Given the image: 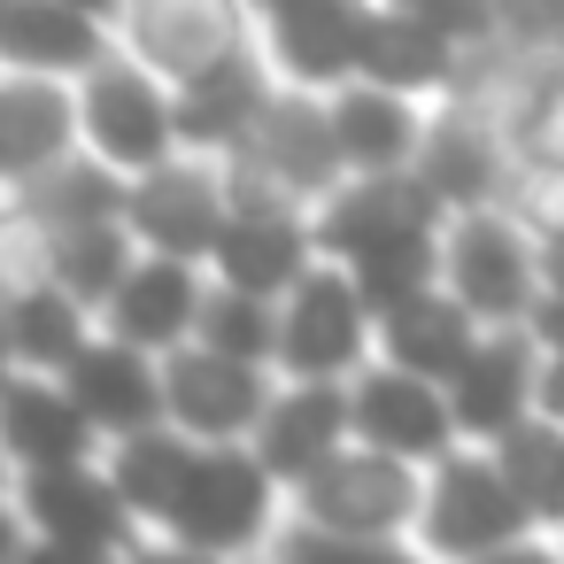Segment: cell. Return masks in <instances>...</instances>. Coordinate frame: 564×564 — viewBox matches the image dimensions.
Here are the masks:
<instances>
[{
  "label": "cell",
  "mask_w": 564,
  "mask_h": 564,
  "mask_svg": "<svg viewBox=\"0 0 564 564\" xmlns=\"http://www.w3.org/2000/svg\"><path fill=\"white\" fill-rule=\"evenodd\" d=\"M518 533H541L533 502L510 487L502 456L479 441V448H448L441 464H425V510H417V549L433 564H464V556H487Z\"/></svg>",
  "instance_id": "cell-1"
},
{
  "label": "cell",
  "mask_w": 564,
  "mask_h": 564,
  "mask_svg": "<svg viewBox=\"0 0 564 564\" xmlns=\"http://www.w3.org/2000/svg\"><path fill=\"white\" fill-rule=\"evenodd\" d=\"M271 518H279V471L256 456V441H202L171 510H163V533L171 541H194V549H217V556H240L256 541H271Z\"/></svg>",
  "instance_id": "cell-2"
},
{
  "label": "cell",
  "mask_w": 564,
  "mask_h": 564,
  "mask_svg": "<svg viewBox=\"0 0 564 564\" xmlns=\"http://www.w3.org/2000/svg\"><path fill=\"white\" fill-rule=\"evenodd\" d=\"M294 495V518L333 525V533H417L425 510V464L394 456L379 441H348L340 456H325Z\"/></svg>",
  "instance_id": "cell-3"
},
{
  "label": "cell",
  "mask_w": 564,
  "mask_h": 564,
  "mask_svg": "<svg viewBox=\"0 0 564 564\" xmlns=\"http://www.w3.org/2000/svg\"><path fill=\"white\" fill-rule=\"evenodd\" d=\"M371 302L340 256H317L279 294V371L286 379H348L371 364Z\"/></svg>",
  "instance_id": "cell-4"
},
{
  "label": "cell",
  "mask_w": 564,
  "mask_h": 564,
  "mask_svg": "<svg viewBox=\"0 0 564 564\" xmlns=\"http://www.w3.org/2000/svg\"><path fill=\"white\" fill-rule=\"evenodd\" d=\"M448 202L433 194V178L410 163V171H348L325 209L310 217L317 225V256H371V248H402V240H441L448 232Z\"/></svg>",
  "instance_id": "cell-5"
},
{
  "label": "cell",
  "mask_w": 564,
  "mask_h": 564,
  "mask_svg": "<svg viewBox=\"0 0 564 564\" xmlns=\"http://www.w3.org/2000/svg\"><path fill=\"white\" fill-rule=\"evenodd\" d=\"M78 109H86V148L109 155V163L132 171V178L178 155V101H171V78L148 70L132 47L86 70Z\"/></svg>",
  "instance_id": "cell-6"
},
{
  "label": "cell",
  "mask_w": 564,
  "mask_h": 564,
  "mask_svg": "<svg viewBox=\"0 0 564 564\" xmlns=\"http://www.w3.org/2000/svg\"><path fill=\"white\" fill-rule=\"evenodd\" d=\"M441 256H448V286L487 317V325H510V317H533L541 302V232L510 209H456L448 232H441Z\"/></svg>",
  "instance_id": "cell-7"
},
{
  "label": "cell",
  "mask_w": 564,
  "mask_h": 564,
  "mask_svg": "<svg viewBox=\"0 0 564 564\" xmlns=\"http://www.w3.org/2000/svg\"><path fill=\"white\" fill-rule=\"evenodd\" d=\"M124 217H132V232L148 248L209 263L217 240H225V225H232V171H217L202 148H178L171 163H155V171L132 178V209Z\"/></svg>",
  "instance_id": "cell-8"
},
{
  "label": "cell",
  "mask_w": 564,
  "mask_h": 564,
  "mask_svg": "<svg viewBox=\"0 0 564 564\" xmlns=\"http://www.w3.org/2000/svg\"><path fill=\"white\" fill-rule=\"evenodd\" d=\"M271 371L256 356H225L209 340H178L163 348V402L171 425H186L194 441H248L271 410Z\"/></svg>",
  "instance_id": "cell-9"
},
{
  "label": "cell",
  "mask_w": 564,
  "mask_h": 564,
  "mask_svg": "<svg viewBox=\"0 0 564 564\" xmlns=\"http://www.w3.org/2000/svg\"><path fill=\"white\" fill-rule=\"evenodd\" d=\"M348 394H356V441H379V448L417 456V464H441L464 441L448 387L425 379V371H410V364H387L379 356V364L348 371Z\"/></svg>",
  "instance_id": "cell-10"
},
{
  "label": "cell",
  "mask_w": 564,
  "mask_h": 564,
  "mask_svg": "<svg viewBox=\"0 0 564 564\" xmlns=\"http://www.w3.org/2000/svg\"><path fill=\"white\" fill-rule=\"evenodd\" d=\"M17 518L40 533H70L94 549H132L140 541V510L117 487V471L101 456L86 464H24L17 471Z\"/></svg>",
  "instance_id": "cell-11"
},
{
  "label": "cell",
  "mask_w": 564,
  "mask_h": 564,
  "mask_svg": "<svg viewBox=\"0 0 564 564\" xmlns=\"http://www.w3.org/2000/svg\"><path fill=\"white\" fill-rule=\"evenodd\" d=\"M541 356H549V348H541V333H533L525 317L479 333V348H471L464 371L448 379V402H456L464 441H495V433H510L518 417L541 410Z\"/></svg>",
  "instance_id": "cell-12"
},
{
  "label": "cell",
  "mask_w": 564,
  "mask_h": 564,
  "mask_svg": "<svg viewBox=\"0 0 564 564\" xmlns=\"http://www.w3.org/2000/svg\"><path fill=\"white\" fill-rule=\"evenodd\" d=\"M248 17H256L248 0H132L124 9V47L148 70H163L171 86H186V78L217 70L225 55L248 47Z\"/></svg>",
  "instance_id": "cell-13"
},
{
  "label": "cell",
  "mask_w": 564,
  "mask_h": 564,
  "mask_svg": "<svg viewBox=\"0 0 564 564\" xmlns=\"http://www.w3.org/2000/svg\"><path fill=\"white\" fill-rule=\"evenodd\" d=\"M240 163H256L263 178H279L286 194H333L348 178V155H340V132H333V101H317V86H286L271 94V109L256 117V132L232 148Z\"/></svg>",
  "instance_id": "cell-14"
},
{
  "label": "cell",
  "mask_w": 564,
  "mask_h": 564,
  "mask_svg": "<svg viewBox=\"0 0 564 564\" xmlns=\"http://www.w3.org/2000/svg\"><path fill=\"white\" fill-rule=\"evenodd\" d=\"M271 32V63L286 86H333L356 78L364 63V24L371 0H248Z\"/></svg>",
  "instance_id": "cell-15"
},
{
  "label": "cell",
  "mask_w": 564,
  "mask_h": 564,
  "mask_svg": "<svg viewBox=\"0 0 564 564\" xmlns=\"http://www.w3.org/2000/svg\"><path fill=\"white\" fill-rule=\"evenodd\" d=\"M248 441L279 471V487H302L325 456H340L356 441V394H348V379H286Z\"/></svg>",
  "instance_id": "cell-16"
},
{
  "label": "cell",
  "mask_w": 564,
  "mask_h": 564,
  "mask_svg": "<svg viewBox=\"0 0 564 564\" xmlns=\"http://www.w3.org/2000/svg\"><path fill=\"white\" fill-rule=\"evenodd\" d=\"M63 387L86 402V417L117 441V433H140V425H163L171 402H163V364L155 348L124 340V333H94L70 364H63Z\"/></svg>",
  "instance_id": "cell-17"
},
{
  "label": "cell",
  "mask_w": 564,
  "mask_h": 564,
  "mask_svg": "<svg viewBox=\"0 0 564 564\" xmlns=\"http://www.w3.org/2000/svg\"><path fill=\"white\" fill-rule=\"evenodd\" d=\"M0 433H9L17 471H24V464H86V456H101V441H109V433L86 417V402L63 387V371H32V364L9 371V394H0Z\"/></svg>",
  "instance_id": "cell-18"
},
{
  "label": "cell",
  "mask_w": 564,
  "mask_h": 564,
  "mask_svg": "<svg viewBox=\"0 0 564 564\" xmlns=\"http://www.w3.org/2000/svg\"><path fill=\"white\" fill-rule=\"evenodd\" d=\"M78 140H86V109H78L70 78L9 70V86H0V171H9V186L63 163Z\"/></svg>",
  "instance_id": "cell-19"
},
{
  "label": "cell",
  "mask_w": 564,
  "mask_h": 564,
  "mask_svg": "<svg viewBox=\"0 0 564 564\" xmlns=\"http://www.w3.org/2000/svg\"><path fill=\"white\" fill-rule=\"evenodd\" d=\"M202 263L194 256H163V248H148L140 263H132V279L109 294V310H101V333H124V340H140V348H178V340H194V325H202Z\"/></svg>",
  "instance_id": "cell-20"
},
{
  "label": "cell",
  "mask_w": 564,
  "mask_h": 564,
  "mask_svg": "<svg viewBox=\"0 0 564 564\" xmlns=\"http://www.w3.org/2000/svg\"><path fill=\"white\" fill-rule=\"evenodd\" d=\"M117 24L78 9V0H9L0 9V55L9 70H55V78H86L94 63L117 55L109 40Z\"/></svg>",
  "instance_id": "cell-21"
},
{
  "label": "cell",
  "mask_w": 564,
  "mask_h": 564,
  "mask_svg": "<svg viewBox=\"0 0 564 564\" xmlns=\"http://www.w3.org/2000/svg\"><path fill=\"white\" fill-rule=\"evenodd\" d=\"M217 279H232V286H248V294H286L310 263H317V225H310V209H294V202H271V209H232V225H225V240H217Z\"/></svg>",
  "instance_id": "cell-22"
},
{
  "label": "cell",
  "mask_w": 564,
  "mask_h": 564,
  "mask_svg": "<svg viewBox=\"0 0 564 564\" xmlns=\"http://www.w3.org/2000/svg\"><path fill=\"white\" fill-rule=\"evenodd\" d=\"M171 101H178V148H202V155H232L248 132H256V117L271 109V78H263V55L256 47H240V55H225L217 70H202V78H186V86H171Z\"/></svg>",
  "instance_id": "cell-23"
},
{
  "label": "cell",
  "mask_w": 564,
  "mask_h": 564,
  "mask_svg": "<svg viewBox=\"0 0 564 564\" xmlns=\"http://www.w3.org/2000/svg\"><path fill=\"white\" fill-rule=\"evenodd\" d=\"M456 55H464V40H448L433 17L402 9V0H371L356 78H379L402 94H441V86H456Z\"/></svg>",
  "instance_id": "cell-24"
},
{
  "label": "cell",
  "mask_w": 564,
  "mask_h": 564,
  "mask_svg": "<svg viewBox=\"0 0 564 564\" xmlns=\"http://www.w3.org/2000/svg\"><path fill=\"white\" fill-rule=\"evenodd\" d=\"M479 333H487V317L456 294V286H433V294H417V302H402V310H387L379 317V356L387 364H410V371H425V379H456L464 371V356L479 348Z\"/></svg>",
  "instance_id": "cell-25"
},
{
  "label": "cell",
  "mask_w": 564,
  "mask_h": 564,
  "mask_svg": "<svg viewBox=\"0 0 564 564\" xmlns=\"http://www.w3.org/2000/svg\"><path fill=\"white\" fill-rule=\"evenodd\" d=\"M333 132H340L348 171H410V163H417V148H425L417 94L379 86V78H356V86H340V94H333Z\"/></svg>",
  "instance_id": "cell-26"
},
{
  "label": "cell",
  "mask_w": 564,
  "mask_h": 564,
  "mask_svg": "<svg viewBox=\"0 0 564 564\" xmlns=\"http://www.w3.org/2000/svg\"><path fill=\"white\" fill-rule=\"evenodd\" d=\"M417 171L433 178V194L448 209H495L510 194V140H495L479 117H433L425 124V148H417Z\"/></svg>",
  "instance_id": "cell-27"
},
{
  "label": "cell",
  "mask_w": 564,
  "mask_h": 564,
  "mask_svg": "<svg viewBox=\"0 0 564 564\" xmlns=\"http://www.w3.org/2000/svg\"><path fill=\"white\" fill-rule=\"evenodd\" d=\"M17 209L24 217H40L47 232H63V225H94V217H124L132 209V171H117L109 155H63V163H47L40 178H17Z\"/></svg>",
  "instance_id": "cell-28"
},
{
  "label": "cell",
  "mask_w": 564,
  "mask_h": 564,
  "mask_svg": "<svg viewBox=\"0 0 564 564\" xmlns=\"http://www.w3.org/2000/svg\"><path fill=\"white\" fill-rule=\"evenodd\" d=\"M86 317H101V310H86L63 279H32V286L9 294V356L32 364V371H63L94 340Z\"/></svg>",
  "instance_id": "cell-29"
},
{
  "label": "cell",
  "mask_w": 564,
  "mask_h": 564,
  "mask_svg": "<svg viewBox=\"0 0 564 564\" xmlns=\"http://www.w3.org/2000/svg\"><path fill=\"white\" fill-rule=\"evenodd\" d=\"M194 433L186 425H140V433H117L109 448H101V464L117 471V487L132 495V510L148 518V525H163V510H171V495H178V479H186V464H194Z\"/></svg>",
  "instance_id": "cell-30"
},
{
  "label": "cell",
  "mask_w": 564,
  "mask_h": 564,
  "mask_svg": "<svg viewBox=\"0 0 564 564\" xmlns=\"http://www.w3.org/2000/svg\"><path fill=\"white\" fill-rule=\"evenodd\" d=\"M140 256H148V240L132 232V217H94V225H63L55 232V279L86 310H109V294L132 279Z\"/></svg>",
  "instance_id": "cell-31"
},
{
  "label": "cell",
  "mask_w": 564,
  "mask_h": 564,
  "mask_svg": "<svg viewBox=\"0 0 564 564\" xmlns=\"http://www.w3.org/2000/svg\"><path fill=\"white\" fill-rule=\"evenodd\" d=\"M487 448L502 456V471H510V487L533 502V518L564 533V417L533 410V417H518L510 433H495Z\"/></svg>",
  "instance_id": "cell-32"
},
{
  "label": "cell",
  "mask_w": 564,
  "mask_h": 564,
  "mask_svg": "<svg viewBox=\"0 0 564 564\" xmlns=\"http://www.w3.org/2000/svg\"><path fill=\"white\" fill-rule=\"evenodd\" d=\"M194 340H209V348H225V356L279 364V302H271V294H248V286H232V279H217V286L202 294Z\"/></svg>",
  "instance_id": "cell-33"
},
{
  "label": "cell",
  "mask_w": 564,
  "mask_h": 564,
  "mask_svg": "<svg viewBox=\"0 0 564 564\" xmlns=\"http://www.w3.org/2000/svg\"><path fill=\"white\" fill-rule=\"evenodd\" d=\"M348 271H356V286H364L371 317H387V310H402V302H417V294L448 286V256H441V240H402V248H371V256H356Z\"/></svg>",
  "instance_id": "cell-34"
},
{
  "label": "cell",
  "mask_w": 564,
  "mask_h": 564,
  "mask_svg": "<svg viewBox=\"0 0 564 564\" xmlns=\"http://www.w3.org/2000/svg\"><path fill=\"white\" fill-rule=\"evenodd\" d=\"M271 564H433V556L410 549L402 533H333L294 518L286 533H271Z\"/></svg>",
  "instance_id": "cell-35"
},
{
  "label": "cell",
  "mask_w": 564,
  "mask_h": 564,
  "mask_svg": "<svg viewBox=\"0 0 564 564\" xmlns=\"http://www.w3.org/2000/svg\"><path fill=\"white\" fill-rule=\"evenodd\" d=\"M510 209H518L541 240H564V163L518 155V171H510Z\"/></svg>",
  "instance_id": "cell-36"
},
{
  "label": "cell",
  "mask_w": 564,
  "mask_h": 564,
  "mask_svg": "<svg viewBox=\"0 0 564 564\" xmlns=\"http://www.w3.org/2000/svg\"><path fill=\"white\" fill-rule=\"evenodd\" d=\"M510 148H518V155L564 163V78H549V86L525 94V109L510 117Z\"/></svg>",
  "instance_id": "cell-37"
},
{
  "label": "cell",
  "mask_w": 564,
  "mask_h": 564,
  "mask_svg": "<svg viewBox=\"0 0 564 564\" xmlns=\"http://www.w3.org/2000/svg\"><path fill=\"white\" fill-rule=\"evenodd\" d=\"M124 549H94V541H70V533H40L17 518V556L9 564H117Z\"/></svg>",
  "instance_id": "cell-38"
},
{
  "label": "cell",
  "mask_w": 564,
  "mask_h": 564,
  "mask_svg": "<svg viewBox=\"0 0 564 564\" xmlns=\"http://www.w3.org/2000/svg\"><path fill=\"white\" fill-rule=\"evenodd\" d=\"M402 9H417V17H433L448 40H487L495 24H502V0H402Z\"/></svg>",
  "instance_id": "cell-39"
},
{
  "label": "cell",
  "mask_w": 564,
  "mask_h": 564,
  "mask_svg": "<svg viewBox=\"0 0 564 564\" xmlns=\"http://www.w3.org/2000/svg\"><path fill=\"white\" fill-rule=\"evenodd\" d=\"M117 564H225V556H217V549H194V541H171V533H163V541H132Z\"/></svg>",
  "instance_id": "cell-40"
},
{
  "label": "cell",
  "mask_w": 564,
  "mask_h": 564,
  "mask_svg": "<svg viewBox=\"0 0 564 564\" xmlns=\"http://www.w3.org/2000/svg\"><path fill=\"white\" fill-rule=\"evenodd\" d=\"M464 564H564V541H541V533H518L487 556H464Z\"/></svg>",
  "instance_id": "cell-41"
},
{
  "label": "cell",
  "mask_w": 564,
  "mask_h": 564,
  "mask_svg": "<svg viewBox=\"0 0 564 564\" xmlns=\"http://www.w3.org/2000/svg\"><path fill=\"white\" fill-rule=\"evenodd\" d=\"M525 325L541 333V348H564V286H541V302H533Z\"/></svg>",
  "instance_id": "cell-42"
},
{
  "label": "cell",
  "mask_w": 564,
  "mask_h": 564,
  "mask_svg": "<svg viewBox=\"0 0 564 564\" xmlns=\"http://www.w3.org/2000/svg\"><path fill=\"white\" fill-rule=\"evenodd\" d=\"M541 410H549V417H564V348H549V356H541Z\"/></svg>",
  "instance_id": "cell-43"
},
{
  "label": "cell",
  "mask_w": 564,
  "mask_h": 564,
  "mask_svg": "<svg viewBox=\"0 0 564 564\" xmlns=\"http://www.w3.org/2000/svg\"><path fill=\"white\" fill-rule=\"evenodd\" d=\"M78 9H94V17H109V24H124V9H132V0H78Z\"/></svg>",
  "instance_id": "cell-44"
},
{
  "label": "cell",
  "mask_w": 564,
  "mask_h": 564,
  "mask_svg": "<svg viewBox=\"0 0 564 564\" xmlns=\"http://www.w3.org/2000/svg\"><path fill=\"white\" fill-rule=\"evenodd\" d=\"M556 541H564V533H556Z\"/></svg>",
  "instance_id": "cell-45"
}]
</instances>
